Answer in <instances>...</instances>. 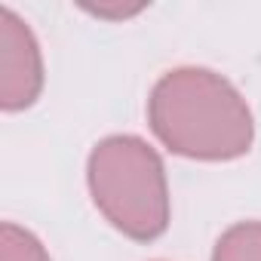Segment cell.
Wrapping results in <instances>:
<instances>
[{"mask_svg":"<svg viewBox=\"0 0 261 261\" xmlns=\"http://www.w3.org/2000/svg\"><path fill=\"white\" fill-rule=\"evenodd\" d=\"M148 123L166 151L203 163L240 160L255 142L246 98L209 68L166 71L148 95Z\"/></svg>","mask_w":261,"mask_h":261,"instance_id":"obj_1","label":"cell"},{"mask_svg":"<svg viewBox=\"0 0 261 261\" xmlns=\"http://www.w3.org/2000/svg\"><path fill=\"white\" fill-rule=\"evenodd\" d=\"M86 188L105 221L136 243L166 233L172 203L163 157L139 136H108L86 160Z\"/></svg>","mask_w":261,"mask_h":261,"instance_id":"obj_2","label":"cell"},{"mask_svg":"<svg viewBox=\"0 0 261 261\" xmlns=\"http://www.w3.org/2000/svg\"><path fill=\"white\" fill-rule=\"evenodd\" d=\"M43 53L22 16L0 7V108L16 114L43 92Z\"/></svg>","mask_w":261,"mask_h":261,"instance_id":"obj_3","label":"cell"},{"mask_svg":"<svg viewBox=\"0 0 261 261\" xmlns=\"http://www.w3.org/2000/svg\"><path fill=\"white\" fill-rule=\"evenodd\" d=\"M212 261H261V221L230 224L218 237Z\"/></svg>","mask_w":261,"mask_h":261,"instance_id":"obj_4","label":"cell"},{"mask_svg":"<svg viewBox=\"0 0 261 261\" xmlns=\"http://www.w3.org/2000/svg\"><path fill=\"white\" fill-rule=\"evenodd\" d=\"M0 261H53V258L28 227L4 221L0 224Z\"/></svg>","mask_w":261,"mask_h":261,"instance_id":"obj_5","label":"cell"},{"mask_svg":"<svg viewBox=\"0 0 261 261\" xmlns=\"http://www.w3.org/2000/svg\"><path fill=\"white\" fill-rule=\"evenodd\" d=\"M89 16H95V19H111V22H123V19H133V16H139L142 10H145V4H133V7H126V4H114V7H83Z\"/></svg>","mask_w":261,"mask_h":261,"instance_id":"obj_6","label":"cell"}]
</instances>
